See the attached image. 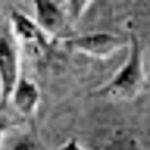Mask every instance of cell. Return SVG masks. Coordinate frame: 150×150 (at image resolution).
Returning a JSON list of instances; mask_svg holds the SVG:
<instances>
[{
    "label": "cell",
    "mask_w": 150,
    "mask_h": 150,
    "mask_svg": "<svg viewBox=\"0 0 150 150\" xmlns=\"http://www.w3.org/2000/svg\"><path fill=\"white\" fill-rule=\"evenodd\" d=\"M127 44L124 38L106 31H94L88 35H80L74 38H67L64 45L78 53L92 56L97 59H106L119 52Z\"/></svg>",
    "instance_id": "cell-3"
},
{
    "label": "cell",
    "mask_w": 150,
    "mask_h": 150,
    "mask_svg": "<svg viewBox=\"0 0 150 150\" xmlns=\"http://www.w3.org/2000/svg\"><path fill=\"white\" fill-rule=\"evenodd\" d=\"M105 150H144L139 141L125 131H117L105 145Z\"/></svg>",
    "instance_id": "cell-7"
},
{
    "label": "cell",
    "mask_w": 150,
    "mask_h": 150,
    "mask_svg": "<svg viewBox=\"0 0 150 150\" xmlns=\"http://www.w3.org/2000/svg\"><path fill=\"white\" fill-rule=\"evenodd\" d=\"M56 150H86L83 147L81 144L78 142V139H75V138H70L69 141H66V142L63 145H59Z\"/></svg>",
    "instance_id": "cell-10"
},
{
    "label": "cell",
    "mask_w": 150,
    "mask_h": 150,
    "mask_svg": "<svg viewBox=\"0 0 150 150\" xmlns=\"http://www.w3.org/2000/svg\"><path fill=\"white\" fill-rule=\"evenodd\" d=\"M92 2H81V0H70V2H63V11L66 14L67 22H77L78 19L84 16V13L89 9Z\"/></svg>",
    "instance_id": "cell-8"
},
{
    "label": "cell",
    "mask_w": 150,
    "mask_h": 150,
    "mask_svg": "<svg viewBox=\"0 0 150 150\" xmlns=\"http://www.w3.org/2000/svg\"><path fill=\"white\" fill-rule=\"evenodd\" d=\"M39 102H41L39 86L28 77H21L13 91L11 100H9V103L14 106V110L25 117H31L39 106Z\"/></svg>",
    "instance_id": "cell-6"
},
{
    "label": "cell",
    "mask_w": 150,
    "mask_h": 150,
    "mask_svg": "<svg viewBox=\"0 0 150 150\" xmlns=\"http://www.w3.org/2000/svg\"><path fill=\"white\" fill-rule=\"evenodd\" d=\"M9 125H11L9 119L2 112V114H0V144H2V141H3V138H5V134L8 133Z\"/></svg>",
    "instance_id": "cell-11"
},
{
    "label": "cell",
    "mask_w": 150,
    "mask_h": 150,
    "mask_svg": "<svg viewBox=\"0 0 150 150\" xmlns=\"http://www.w3.org/2000/svg\"><path fill=\"white\" fill-rule=\"evenodd\" d=\"M19 78L21 64L17 45L8 36H0V114L8 108Z\"/></svg>",
    "instance_id": "cell-4"
},
{
    "label": "cell",
    "mask_w": 150,
    "mask_h": 150,
    "mask_svg": "<svg viewBox=\"0 0 150 150\" xmlns=\"http://www.w3.org/2000/svg\"><path fill=\"white\" fill-rule=\"evenodd\" d=\"M11 31L14 41L21 44L25 49L27 55L35 59L44 58L53 49L55 41L50 39L33 19L17 9H13L11 13Z\"/></svg>",
    "instance_id": "cell-2"
},
{
    "label": "cell",
    "mask_w": 150,
    "mask_h": 150,
    "mask_svg": "<svg viewBox=\"0 0 150 150\" xmlns=\"http://www.w3.org/2000/svg\"><path fill=\"white\" fill-rule=\"evenodd\" d=\"M145 88L144 56L141 42L134 33L130 35V53L128 59L116 72L108 83L98 88L92 94L94 97L106 98L110 102H130L136 98Z\"/></svg>",
    "instance_id": "cell-1"
},
{
    "label": "cell",
    "mask_w": 150,
    "mask_h": 150,
    "mask_svg": "<svg viewBox=\"0 0 150 150\" xmlns=\"http://www.w3.org/2000/svg\"><path fill=\"white\" fill-rule=\"evenodd\" d=\"M6 150H38V144L31 134H17L9 141Z\"/></svg>",
    "instance_id": "cell-9"
},
{
    "label": "cell",
    "mask_w": 150,
    "mask_h": 150,
    "mask_svg": "<svg viewBox=\"0 0 150 150\" xmlns=\"http://www.w3.org/2000/svg\"><path fill=\"white\" fill-rule=\"evenodd\" d=\"M33 13H35L33 21L50 39L56 41L64 35V30L69 22L66 19L61 2L38 0L33 3Z\"/></svg>",
    "instance_id": "cell-5"
}]
</instances>
